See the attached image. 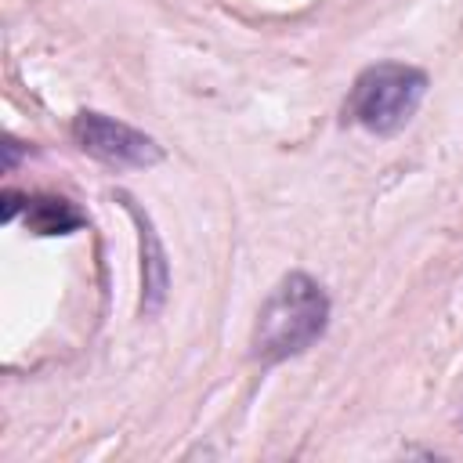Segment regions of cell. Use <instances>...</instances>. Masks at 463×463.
<instances>
[{"label":"cell","mask_w":463,"mask_h":463,"mask_svg":"<svg viewBox=\"0 0 463 463\" xmlns=\"http://www.w3.org/2000/svg\"><path fill=\"white\" fill-rule=\"evenodd\" d=\"M329 326V293L304 271H289L268 293L257 311L250 354L260 365H279L286 358L304 354L311 344L326 336Z\"/></svg>","instance_id":"6da1fadb"},{"label":"cell","mask_w":463,"mask_h":463,"mask_svg":"<svg viewBox=\"0 0 463 463\" xmlns=\"http://www.w3.org/2000/svg\"><path fill=\"white\" fill-rule=\"evenodd\" d=\"M427 72L405 61H376L369 69L358 72V80L351 83V94L344 101V116L376 134H398L420 109V101L427 98Z\"/></svg>","instance_id":"7a4b0ae2"},{"label":"cell","mask_w":463,"mask_h":463,"mask_svg":"<svg viewBox=\"0 0 463 463\" xmlns=\"http://www.w3.org/2000/svg\"><path fill=\"white\" fill-rule=\"evenodd\" d=\"M72 141L80 145V152H87L90 159H98L112 170H148V166L163 163V145L152 134H145L123 119H112L105 112H94V109L76 112Z\"/></svg>","instance_id":"3957f363"},{"label":"cell","mask_w":463,"mask_h":463,"mask_svg":"<svg viewBox=\"0 0 463 463\" xmlns=\"http://www.w3.org/2000/svg\"><path fill=\"white\" fill-rule=\"evenodd\" d=\"M116 199L127 206L130 221L137 224V242H141V315L152 318V315L163 311V304L170 297V260H166V250H163V239H159L152 217L137 206V199L127 195V192H119Z\"/></svg>","instance_id":"277c9868"},{"label":"cell","mask_w":463,"mask_h":463,"mask_svg":"<svg viewBox=\"0 0 463 463\" xmlns=\"http://www.w3.org/2000/svg\"><path fill=\"white\" fill-rule=\"evenodd\" d=\"M22 217L33 235H72L87 224V213L61 195H29Z\"/></svg>","instance_id":"5b68a950"},{"label":"cell","mask_w":463,"mask_h":463,"mask_svg":"<svg viewBox=\"0 0 463 463\" xmlns=\"http://www.w3.org/2000/svg\"><path fill=\"white\" fill-rule=\"evenodd\" d=\"M25 203H29V195H22V192L7 188V192H4V221H14V217H18V210H25Z\"/></svg>","instance_id":"8992f818"},{"label":"cell","mask_w":463,"mask_h":463,"mask_svg":"<svg viewBox=\"0 0 463 463\" xmlns=\"http://www.w3.org/2000/svg\"><path fill=\"white\" fill-rule=\"evenodd\" d=\"M22 141H14V137H4V170L11 174L14 166H18V159H22Z\"/></svg>","instance_id":"52a82bcc"}]
</instances>
